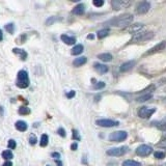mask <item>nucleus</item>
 <instances>
[{
  "label": "nucleus",
  "mask_w": 166,
  "mask_h": 166,
  "mask_svg": "<svg viewBox=\"0 0 166 166\" xmlns=\"http://www.w3.org/2000/svg\"><path fill=\"white\" fill-rule=\"evenodd\" d=\"M155 111H156L155 108L150 109V108H148V107H141V108L138 110V116L141 117V118H150Z\"/></svg>",
  "instance_id": "7"
},
{
  "label": "nucleus",
  "mask_w": 166,
  "mask_h": 166,
  "mask_svg": "<svg viewBox=\"0 0 166 166\" xmlns=\"http://www.w3.org/2000/svg\"><path fill=\"white\" fill-rule=\"evenodd\" d=\"M75 95H76L75 91H74V90H71L69 93H67V97L69 99H72V98H74V97H75Z\"/></svg>",
  "instance_id": "38"
},
{
  "label": "nucleus",
  "mask_w": 166,
  "mask_h": 166,
  "mask_svg": "<svg viewBox=\"0 0 166 166\" xmlns=\"http://www.w3.org/2000/svg\"><path fill=\"white\" fill-rule=\"evenodd\" d=\"M57 133H58L61 137H65V135H67V134H65V129H63V128H59V129L57 130Z\"/></svg>",
  "instance_id": "36"
},
{
  "label": "nucleus",
  "mask_w": 166,
  "mask_h": 166,
  "mask_svg": "<svg viewBox=\"0 0 166 166\" xmlns=\"http://www.w3.org/2000/svg\"><path fill=\"white\" fill-rule=\"evenodd\" d=\"M122 166H141V163L134 160H126L122 162Z\"/></svg>",
  "instance_id": "27"
},
{
  "label": "nucleus",
  "mask_w": 166,
  "mask_h": 166,
  "mask_svg": "<svg viewBox=\"0 0 166 166\" xmlns=\"http://www.w3.org/2000/svg\"><path fill=\"white\" fill-rule=\"evenodd\" d=\"M16 146H17V142H16L14 139H10L7 142V148H10V150H15Z\"/></svg>",
  "instance_id": "29"
},
{
  "label": "nucleus",
  "mask_w": 166,
  "mask_h": 166,
  "mask_svg": "<svg viewBox=\"0 0 166 166\" xmlns=\"http://www.w3.org/2000/svg\"><path fill=\"white\" fill-rule=\"evenodd\" d=\"M13 53L16 55H18L19 58H20L21 60H23V61H25V60L27 59V56H28L27 52H26L24 49H20V48H14Z\"/></svg>",
  "instance_id": "12"
},
{
  "label": "nucleus",
  "mask_w": 166,
  "mask_h": 166,
  "mask_svg": "<svg viewBox=\"0 0 166 166\" xmlns=\"http://www.w3.org/2000/svg\"><path fill=\"white\" fill-rule=\"evenodd\" d=\"M128 152L127 146H120V148H109L106 152L107 155L112 156V157H119V156H122Z\"/></svg>",
  "instance_id": "5"
},
{
  "label": "nucleus",
  "mask_w": 166,
  "mask_h": 166,
  "mask_svg": "<svg viewBox=\"0 0 166 166\" xmlns=\"http://www.w3.org/2000/svg\"><path fill=\"white\" fill-rule=\"evenodd\" d=\"M165 91H166V88H165Z\"/></svg>",
  "instance_id": "50"
},
{
  "label": "nucleus",
  "mask_w": 166,
  "mask_h": 166,
  "mask_svg": "<svg viewBox=\"0 0 166 166\" xmlns=\"http://www.w3.org/2000/svg\"><path fill=\"white\" fill-rule=\"evenodd\" d=\"M73 139H75V140H79V139H80V137H79V134H78V132L76 131V130H73Z\"/></svg>",
  "instance_id": "37"
},
{
  "label": "nucleus",
  "mask_w": 166,
  "mask_h": 166,
  "mask_svg": "<svg viewBox=\"0 0 166 166\" xmlns=\"http://www.w3.org/2000/svg\"><path fill=\"white\" fill-rule=\"evenodd\" d=\"M84 10H85V6H84L82 3H80V4L76 5L75 7L73 8L72 13L74 14V15H82V14L84 13Z\"/></svg>",
  "instance_id": "17"
},
{
  "label": "nucleus",
  "mask_w": 166,
  "mask_h": 166,
  "mask_svg": "<svg viewBox=\"0 0 166 166\" xmlns=\"http://www.w3.org/2000/svg\"><path fill=\"white\" fill-rule=\"evenodd\" d=\"M30 84L29 81V76L27 71L20 70L17 74V80H16V85L19 88H27Z\"/></svg>",
  "instance_id": "2"
},
{
  "label": "nucleus",
  "mask_w": 166,
  "mask_h": 166,
  "mask_svg": "<svg viewBox=\"0 0 166 166\" xmlns=\"http://www.w3.org/2000/svg\"><path fill=\"white\" fill-rule=\"evenodd\" d=\"M143 28H144V25H143V24H141V23H135V24H133V25L128 26L126 30H127L129 33L135 35V34H137V33H139V32H141Z\"/></svg>",
  "instance_id": "8"
},
{
  "label": "nucleus",
  "mask_w": 166,
  "mask_h": 166,
  "mask_svg": "<svg viewBox=\"0 0 166 166\" xmlns=\"http://www.w3.org/2000/svg\"><path fill=\"white\" fill-rule=\"evenodd\" d=\"M154 156H155L156 159H159V160H161V159L165 158V153H163V152H155Z\"/></svg>",
  "instance_id": "31"
},
{
  "label": "nucleus",
  "mask_w": 166,
  "mask_h": 166,
  "mask_svg": "<svg viewBox=\"0 0 166 166\" xmlns=\"http://www.w3.org/2000/svg\"><path fill=\"white\" fill-rule=\"evenodd\" d=\"M77 148H78V144L76 142H74L72 145H71V150H77Z\"/></svg>",
  "instance_id": "42"
},
{
  "label": "nucleus",
  "mask_w": 166,
  "mask_h": 166,
  "mask_svg": "<svg viewBox=\"0 0 166 166\" xmlns=\"http://www.w3.org/2000/svg\"><path fill=\"white\" fill-rule=\"evenodd\" d=\"M98 58H100L102 61L108 62L112 59V55L110 54V53H102V54L98 55Z\"/></svg>",
  "instance_id": "21"
},
{
  "label": "nucleus",
  "mask_w": 166,
  "mask_h": 166,
  "mask_svg": "<svg viewBox=\"0 0 166 166\" xmlns=\"http://www.w3.org/2000/svg\"><path fill=\"white\" fill-rule=\"evenodd\" d=\"M132 21L133 16L131 14H124V15L109 21V24L112 26H115V27H128V26H130V24L132 23Z\"/></svg>",
  "instance_id": "1"
},
{
  "label": "nucleus",
  "mask_w": 166,
  "mask_h": 166,
  "mask_svg": "<svg viewBox=\"0 0 166 166\" xmlns=\"http://www.w3.org/2000/svg\"><path fill=\"white\" fill-rule=\"evenodd\" d=\"M15 127L16 129L18 130V131H20V132H25L26 130L28 129V124H27L26 122H24V120H18V122L15 124Z\"/></svg>",
  "instance_id": "14"
},
{
  "label": "nucleus",
  "mask_w": 166,
  "mask_h": 166,
  "mask_svg": "<svg viewBox=\"0 0 166 166\" xmlns=\"http://www.w3.org/2000/svg\"><path fill=\"white\" fill-rule=\"evenodd\" d=\"M93 4L95 5V6H97V7H100V6H102V5L104 4V1L103 0H93Z\"/></svg>",
  "instance_id": "33"
},
{
  "label": "nucleus",
  "mask_w": 166,
  "mask_h": 166,
  "mask_svg": "<svg viewBox=\"0 0 166 166\" xmlns=\"http://www.w3.org/2000/svg\"><path fill=\"white\" fill-rule=\"evenodd\" d=\"M88 39H93V36L90 34V35H88Z\"/></svg>",
  "instance_id": "47"
},
{
  "label": "nucleus",
  "mask_w": 166,
  "mask_h": 166,
  "mask_svg": "<svg viewBox=\"0 0 166 166\" xmlns=\"http://www.w3.org/2000/svg\"><path fill=\"white\" fill-rule=\"evenodd\" d=\"M135 63H136V62H135L134 60H130V61L124 62V63H122V65H120L119 70H120V72H128V71L132 70L133 67H135Z\"/></svg>",
  "instance_id": "13"
},
{
  "label": "nucleus",
  "mask_w": 166,
  "mask_h": 166,
  "mask_svg": "<svg viewBox=\"0 0 166 166\" xmlns=\"http://www.w3.org/2000/svg\"><path fill=\"white\" fill-rule=\"evenodd\" d=\"M26 37H27V35H26L25 33L21 34L18 39H16V43H18V44H23L24 42L26 41Z\"/></svg>",
  "instance_id": "30"
},
{
  "label": "nucleus",
  "mask_w": 166,
  "mask_h": 166,
  "mask_svg": "<svg viewBox=\"0 0 166 166\" xmlns=\"http://www.w3.org/2000/svg\"><path fill=\"white\" fill-rule=\"evenodd\" d=\"M47 166H50V165H47Z\"/></svg>",
  "instance_id": "49"
},
{
  "label": "nucleus",
  "mask_w": 166,
  "mask_h": 166,
  "mask_svg": "<svg viewBox=\"0 0 166 166\" xmlns=\"http://www.w3.org/2000/svg\"><path fill=\"white\" fill-rule=\"evenodd\" d=\"M48 142H49V137H48V135L43 134L41 137V141H39V145H41L42 148H45V146L48 145Z\"/></svg>",
  "instance_id": "24"
},
{
  "label": "nucleus",
  "mask_w": 166,
  "mask_h": 166,
  "mask_svg": "<svg viewBox=\"0 0 166 166\" xmlns=\"http://www.w3.org/2000/svg\"><path fill=\"white\" fill-rule=\"evenodd\" d=\"M105 87V83L104 82H98L97 84H95V86H93V88L95 89H101V88Z\"/></svg>",
  "instance_id": "35"
},
{
  "label": "nucleus",
  "mask_w": 166,
  "mask_h": 166,
  "mask_svg": "<svg viewBox=\"0 0 166 166\" xmlns=\"http://www.w3.org/2000/svg\"><path fill=\"white\" fill-rule=\"evenodd\" d=\"M127 137V132H124V131H115V132L109 135V140L114 141V142H120V141H124Z\"/></svg>",
  "instance_id": "4"
},
{
  "label": "nucleus",
  "mask_w": 166,
  "mask_h": 166,
  "mask_svg": "<svg viewBox=\"0 0 166 166\" xmlns=\"http://www.w3.org/2000/svg\"><path fill=\"white\" fill-rule=\"evenodd\" d=\"M152 98H153V93H143V95H141L140 97H138V98L136 99V101L139 102V103H142V102L148 101V100H150Z\"/></svg>",
  "instance_id": "16"
},
{
  "label": "nucleus",
  "mask_w": 166,
  "mask_h": 166,
  "mask_svg": "<svg viewBox=\"0 0 166 166\" xmlns=\"http://www.w3.org/2000/svg\"><path fill=\"white\" fill-rule=\"evenodd\" d=\"M157 146L161 148H166V138H164L163 140H161L160 142L157 144Z\"/></svg>",
  "instance_id": "34"
},
{
  "label": "nucleus",
  "mask_w": 166,
  "mask_h": 166,
  "mask_svg": "<svg viewBox=\"0 0 166 166\" xmlns=\"http://www.w3.org/2000/svg\"><path fill=\"white\" fill-rule=\"evenodd\" d=\"M55 20H56V19H55L54 17H52V18H49V19H48V20H47L46 24H47V25H49V24H50V25H51V24L53 23V22H54Z\"/></svg>",
  "instance_id": "40"
},
{
  "label": "nucleus",
  "mask_w": 166,
  "mask_h": 166,
  "mask_svg": "<svg viewBox=\"0 0 166 166\" xmlns=\"http://www.w3.org/2000/svg\"><path fill=\"white\" fill-rule=\"evenodd\" d=\"M95 69H96L100 74H104V73L108 72V67L105 65H101V63H96V65H95Z\"/></svg>",
  "instance_id": "20"
},
{
  "label": "nucleus",
  "mask_w": 166,
  "mask_h": 166,
  "mask_svg": "<svg viewBox=\"0 0 166 166\" xmlns=\"http://www.w3.org/2000/svg\"><path fill=\"white\" fill-rule=\"evenodd\" d=\"M165 166H166V164H165Z\"/></svg>",
  "instance_id": "51"
},
{
  "label": "nucleus",
  "mask_w": 166,
  "mask_h": 166,
  "mask_svg": "<svg viewBox=\"0 0 166 166\" xmlns=\"http://www.w3.org/2000/svg\"><path fill=\"white\" fill-rule=\"evenodd\" d=\"M154 37L153 32L150 31H141L139 33L135 34L131 39V43H136V42H148Z\"/></svg>",
  "instance_id": "3"
},
{
  "label": "nucleus",
  "mask_w": 166,
  "mask_h": 166,
  "mask_svg": "<svg viewBox=\"0 0 166 166\" xmlns=\"http://www.w3.org/2000/svg\"><path fill=\"white\" fill-rule=\"evenodd\" d=\"M18 113L20 115H28V114H30V109L26 106H21L18 109Z\"/></svg>",
  "instance_id": "26"
},
{
  "label": "nucleus",
  "mask_w": 166,
  "mask_h": 166,
  "mask_svg": "<svg viewBox=\"0 0 166 166\" xmlns=\"http://www.w3.org/2000/svg\"><path fill=\"white\" fill-rule=\"evenodd\" d=\"M3 41V32H2V29H0V42Z\"/></svg>",
  "instance_id": "45"
},
{
  "label": "nucleus",
  "mask_w": 166,
  "mask_h": 166,
  "mask_svg": "<svg viewBox=\"0 0 166 166\" xmlns=\"http://www.w3.org/2000/svg\"><path fill=\"white\" fill-rule=\"evenodd\" d=\"M2 166H13V163L10 162V161H6L4 163L2 164Z\"/></svg>",
  "instance_id": "43"
},
{
  "label": "nucleus",
  "mask_w": 166,
  "mask_h": 166,
  "mask_svg": "<svg viewBox=\"0 0 166 166\" xmlns=\"http://www.w3.org/2000/svg\"><path fill=\"white\" fill-rule=\"evenodd\" d=\"M3 115H4V108L0 106V116H3Z\"/></svg>",
  "instance_id": "44"
},
{
  "label": "nucleus",
  "mask_w": 166,
  "mask_h": 166,
  "mask_svg": "<svg viewBox=\"0 0 166 166\" xmlns=\"http://www.w3.org/2000/svg\"><path fill=\"white\" fill-rule=\"evenodd\" d=\"M124 5H126V2H124V1H118V0L112 1V6L114 7V10H120Z\"/></svg>",
  "instance_id": "28"
},
{
  "label": "nucleus",
  "mask_w": 166,
  "mask_h": 166,
  "mask_svg": "<svg viewBox=\"0 0 166 166\" xmlns=\"http://www.w3.org/2000/svg\"><path fill=\"white\" fill-rule=\"evenodd\" d=\"M52 157H53L55 160H59V159H60V154L59 153H52Z\"/></svg>",
  "instance_id": "39"
},
{
  "label": "nucleus",
  "mask_w": 166,
  "mask_h": 166,
  "mask_svg": "<svg viewBox=\"0 0 166 166\" xmlns=\"http://www.w3.org/2000/svg\"><path fill=\"white\" fill-rule=\"evenodd\" d=\"M37 142V139H36V136L35 135H30V137H29V144L30 145H34L35 143Z\"/></svg>",
  "instance_id": "32"
},
{
  "label": "nucleus",
  "mask_w": 166,
  "mask_h": 166,
  "mask_svg": "<svg viewBox=\"0 0 166 166\" xmlns=\"http://www.w3.org/2000/svg\"><path fill=\"white\" fill-rule=\"evenodd\" d=\"M83 50H84V48H83L82 45L78 44V45H76V46L73 47V49H72V51H71V53H72V55H79V54H81V53H82Z\"/></svg>",
  "instance_id": "19"
},
{
  "label": "nucleus",
  "mask_w": 166,
  "mask_h": 166,
  "mask_svg": "<svg viewBox=\"0 0 166 166\" xmlns=\"http://www.w3.org/2000/svg\"><path fill=\"white\" fill-rule=\"evenodd\" d=\"M55 162H56L57 166H62V163H61V162H60L59 160H55Z\"/></svg>",
  "instance_id": "46"
},
{
  "label": "nucleus",
  "mask_w": 166,
  "mask_h": 166,
  "mask_svg": "<svg viewBox=\"0 0 166 166\" xmlns=\"http://www.w3.org/2000/svg\"><path fill=\"white\" fill-rule=\"evenodd\" d=\"M166 47V42L163 41V42H160L159 44H157L155 47H153L152 49L148 50L146 53H145V55H150V54H155V53H157V52H160L162 51V50L165 49Z\"/></svg>",
  "instance_id": "11"
},
{
  "label": "nucleus",
  "mask_w": 166,
  "mask_h": 166,
  "mask_svg": "<svg viewBox=\"0 0 166 166\" xmlns=\"http://www.w3.org/2000/svg\"><path fill=\"white\" fill-rule=\"evenodd\" d=\"M96 124L99 127H104V128H111L115 127L118 124V122L112 120V119H98L96 122Z\"/></svg>",
  "instance_id": "9"
},
{
  "label": "nucleus",
  "mask_w": 166,
  "mask_h": 166,
  "mask_svg": "<svg viewBox=\"0 0 166 166\" xmlns=\"http://www.w3.org/2000/svg\"><path fill=\"white\" fill-rule=\"evenodd\" d=\"M163 103H164V104H166V98H164V99H163Z\"/></svg>",
  "instance_id": "48"
},
{
  "label": "nucleus",
  "mask_w": 166,
  "mask_h": 166,
  "mask_svg": "<svg viewBox=\"0 0 166 166\" xmlns=\"http://www.w3.org/2000/svg\"><path fill=\"white\" fill-rule=\"evenodd\" d=\"M60 39H61V41L67 45H74L76 43V39L74 36H69V35H67V34H61Z\"/></svg>",
  "instance_id": "15"
},
{
  "label": "nucleus",
  "mask_w": 166,
  "mask_h": 166,
  "mask_svg": "<svg viewBox=\"0 0 166 166\" xmlns=\"http://www.w3.org/2000/svg\"><path fill=\"white\" fill-rule=\"evenodd\" d=\"M86 61H87V58H86L85 56L78 57V58H76V59L73 61V65H75V67H81V65H83L84 63H86Z\"/></svg>",
  "instance_id": "18"
},
{
  "label": "nucleus",
  "mask_w": 166,
  "mask_h": 166,
  "mask_svg": "<svg viewBox=\"0 0 166 166\" xmlns=\"http://www.w3.org/2000/svg\"><path fill=\"white\" fill-rule=\"evenodd\" d=\"M4 29L7 31L10 34H14L15 33V29H16V26L13 22H10V23H7L6 25L4 26Z\"/></svg>",
  "instance_id": "23"
},
{
  "label": "nucleus",
  "mask_w": 166,
  "mask_h": 166,
  "mask_svg": "<svg viewBox=\"0 0 166 166\" xmlns=\"http://www.w3.org/2000/svg\"><path fill=\"white\" fill-rule=\"evenodd\" d=\"M1 156H2V158L4 159V160H7V161L14 158V154H13V152H12L10 150H3L2 154H1Z\"/></svg>",
  "instance_id": "22"
},
{
  "label": "nucleus",
  "mask_w": 166,
  "mask_h": 166,
  "mask_svg": "<svg viewBox=\"0 0 166 166\" xmlns=\"http://www.w3.org/2000/svg\"><path fill=\"white\" fill-rule=\"evenodd\" d=\"M152 152H153V148H150V145H146V144L140 145V146H138V148H136V154H137L138 156H140V157H146V156L150 155Z\"/></svg>",
  "instance_id": "6"
},
{
  "label": "nucleus",
  "mask_w": 166,
  "mask_h": 166,
  "mask_svg": "<svg viewBox=\"0 0 166 166\" xmlns=\"http://www.w3.org/2000/svg\"><path fill=\"white\" fill-rule=\"evenodd\" d=\"M159 129L162 130L163 132L166 133V122H163V124H160V127H159Z\"/></svg>",
  "instance_id": "41"
},
{
  "label": "nucleus",
  "mask_w": 166,
  "mask_h": 166,
  "mask_svg": "<svg viewBox=\"0 0 166 166\" xmlns=\"http://www.w3.org/2000/svg\"><path fill=\"white\" fill-rule=\"evenodd\" d=\"M150 4L148 1H143V2H140L136 7V12L140 15H143V14H146L150 10Z\"/></svg>",
  "instance_id": "10"
},
{
  "label": "nucleus",
  "mask_w": 166,
  "mask_h": 166,
  "mask_svg": "<svg viewBox=\"0 0 166 166\" xmlns=\"http://www.w3.org/2000/svg\"><path fill=\"white\" fill-rule=\"evenodd\" d=\"M109 32H110V29H109V28H104V29H102V30L98 31V37H99L100 39H104V37H106V36L108 35Z\"/></svg>",
  "instance_id": "25"
}]
</instances>
